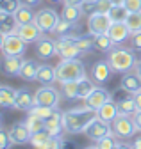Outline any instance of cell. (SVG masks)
I'll return each mask as SVG.
<instances>
[{"label":"cell","instance_id":"cell-33","mask_svg":"<svg viewBox=\"0 0 141 149\" xmlns=\"http://www.w3.org/2000/svg\"><path fill=\"white\" fill-rule=\"evenodd\" d=\"M95 82L91 80V78H87V77H84L82 80H79V94H77V100H86L87 96H90V92L95 89Z\"/></svg>","mask_w":141,"mask_h":149},{"label":"cell","instance_id":"cell-41","mask_svg":"<svg viewBox=\"0 0 141 149\" xmlns=\"http://www.w3.org/2000/svg\"><path fill=\"white\" fill-rule=\"evenodd\" d=\"M56 108H48V107H41V105H34L29 112H30V114H36V116H39L41 119H47L50 114H52V112H54Z\"/></svg>","mask_w":141,"mask_h":149},{"label":"cell","instance_id":"cell-26","mask_svg":"<svg viewBox=\"0 0 141 149\" xmlns=\"http://www.w3.org/2000/svg\"><path fill=\"white\" fill-rule=\"evenodd\" d=\"M38 69H39V62H38V61H34V59L23 61V66H22V69H20V77H22L25 82H32V80H36Z\"/></svg>","mask_w":141,"mask_h":149},{"label":"cell","instance_id":"cell-27","mask_svg":"<svg viewBox=\"0 0 141 149\" xmlns=\"http://www.w3.org/2000/svg\"><path fill=\"white\" fill-rule=\"evenodd\" d=\"M116 103H118V110H120V114L134 116L136 112H137V107H136V101H134L132 94H125L123 98H116Z\"/></svg>","mask_w":141,"mask_h":149},{"label":"cell","instance_id":"cell-13","mask_svg":"<svg viewBox=\"0 0 141 149\" xmlns=\"http://www.w3.org/2000/svg\"><path fill=\"white\" fill-rule=\"evenodd\" d=\"M111 73H113V68L109 66L107 61H97L90 69V77L97 85H102L111 78Z\"/></svg>","mask_w":141,"mask_h":149},{"label":"cell","instance_id":"cell-4","mask_svg":"<svg viewBox=\"0 0 141 149\" xmlns=\"http://www.w3.org/2000/svg\"><path fill=\"white\" fill-rule=\"evenodd\" d=\"M113 133L120 139V140H127V139H132L137 132V126L134 123V117L132 116H127V114H120L113 123Z\"/></svg>","mask_w":141,"mask_h":149},{"label":"cell","instance_id":"cell-50","mask_svg":"<svg viewBox=\"0 0 141 149\" xmlns=\"http://www.w3.org/2000/svg\"><path fill=\"white\" fill-rule=\"evenodd\" d=\"M132 147H136V149H141V135H139L137 139H134V142H132Z\"/></svg>","mask_w":141,"mask_h":149},{"label":"cell","instance_id":"cell-36","mask_svg":"<svg viewBox=\"0 0 141 149\" xmlns=\"http://www.w3.org/2000/svg\"><path fill=\"white\" fill-rule=\"evenodd\" d=\"M61 92H63V96H66L68 100H77V94H79V80L61 84Z\"/></svg>","mask_w":141,"mask_h":149},{"label":"cell","instance_id":"cell-6","mask_svg":"<svg viewBox=\"0 0 141 149\" xmlns=\"http://www.w3.org/2000/svg\"><path fill=\"white\" fill-rule=\"evenodd\" d=\"M61 94L63 92H57L52 85H41L36 92H34V100H36V105L48 107V108H57Z\"/></svg>","mask_w":141,"mask_h":149},{"label":"cell","instance_id":"cell-32","mask_svg":"<svg viewBox=\"0 0 141 149\" xmlns=\"http://www.w3.org/2000/svg\"><path fill=\"white\" fill-rule=\"evenodd\" d=\"M14 16H16V20H18V23H20V25H25V23L34 22V16H36V14L32 13V7H30V6L22 4V6L18 7V11L14 13Z\"/></svg>","mask_w":141,"mask_h":149},{"label":"cell","instance_id":"cell-9","mask_svg":"<svg viewBox=\"0 0 141 149\" xmlns=\"http://www.w3.org/2000/svg\"><path fill=\"white\" fill-rule=\"evenodd\" d=\"M84 133H86V137L90 139V140L98 142V140H102L104 137H107V135L113 133V126H111V123H107V121H104V119L97 117L90 126L86 128Z\"/></svg>","mask_w":141,"mask_h":149},{"label":"cell","instance_id":"cell-53","mask_svg":"<svg viewBox=\"0 0 141 149\" xmlns=\"http://www.w3.org/2000/svg\"><path fill=\"white\" fill-rule=\"evenodd\" d=\"M50 2H64V0H50Z\"/></svg>","mask_w":141,"mask_h":149},{"label":"cell","instance_id":"cell-49","mask_svg":"<svg viewBox=\"0 0 141 149\" xmlns=\"http://www.w3.org/2000/svg\"><path fill=\"white\" fill-rule=\"evenodd\" d=\"M23 4H27V6L34 7V6H39V4H41V0H23Z\"/></svg>","mask_w":141,"mask_h":149},{"label":"cell","instance_id":"cell-21","mask_svg":"<svg viewBox=\"0 0 141 149\" xmlns=\"http://www.w3.org/2000/svg\"><path fill=\"white\" fill-rule=\"evenodd\" d=\"M20 23L16 20L14 13H6V11H0V34H14L18 30Z\"/></svg>","mask_w":141,"mask_h":149},{"label":"cell","instance_id":"cell-48","mask_svg":"<svg viewBox=\"0 0 141 149\" xmlns=\"http://www.w3.org/2000/svg\"><path fill=\"white\" fill-rule=\"evenodd\" d=\"M132 98H134V101H136L137 110H141V91H139V92H136V94H132Z\"/></svg>","mask_w":141,"mask_h":149},{"label":"cell","instance_id":"cell-34","mask_svg":"<svg viewBox=\"0 0 141 149\" xmlns=\"http://www.w3.org/2000/svg\"><path fill=\"white\" fill-rule=\"evenodd\" d=\"M25 124H27V128L30 130V133H36V132L45 130V119H41V117L36 116V114H30V112H29V116H27V119H25Z\"/></svg>","mask_w":141,"mask_h":149},{"label":"cell","instance_id":"cell-22","mask_svg":"<svg viewBox=\"0 0 141 149\" xmlns=\"http://www.w3.org/2000/svg\"><path fill=\"white\" fill-rule=\"evenodd\" d=\"M84 14H93V13H109V9L113 7L111 0H86L80 6Z\"/></svg>","mask_w":141,"mask_h":149},{"label":"cell","instance_id":"cell-37","mask_svg":"<svg viewBox=\"0 0 141 149\" xmlns=\"http://www.w3.org/2000/svg\"><path fill=\"white\" fill-rule=\"evenodd\" d=\"M107 14L111 16L113 22H125L127 16H129V11H127L125 6H113Z\"/></svg>","mask_w":141,"mask_h":149},{"label":"cell","instance_id":"cell-7","mask_svg":"<svg viewBox=\"0 0 141 149\" xmlns=\"http://www.w3.org/2000/svg\"><path fill=\"white\" fill-rule=\"evenodd\" d=\"M25 46H27V43L16 32L14 34H4L2 41H0V48H2L4 55H23Z\"/></svg>","mask_w":141,"mask_h":149},{"label":"cell","instance_id":"cell-17","mask_svg":"<svg viewBox=\"0 0 141 149\" xmlns=\"http://www.w3.org/2000/svg\"><path fill=\"white\" fill-rule=\"evenodd\" d=\"M16 34H18L25 43H36L39 37L43 36L41 29H39L36 23H34V22L25 23V25H20V27H18V30H16Z\"/></svg>","mask_w":141,"mask_h":149},{"label":"cell","instance_id":"cell-44","mask_svg":"<svg viewBox=\"0 0 141 149\" xmlns=\"http://www.w3.org/2000/svg\"><path fill=\"white\" fill-rule=\"evenodd\" d=\"M57 147H64V140H63L61 135H52L50 140H48L47 149H57Z\"/></svg>","mask_w":141,"mask_h":149},{"label":"cell","instance_id":"cell-51","mask_svg":"<svg viewBox=\"0 0 141 149\" xmlns=\"http://www.w3.org/2000/svg\"><path fill=\"white\" fill-rule=\"evenodd\" d=\"M134 71L141 77V59H137V62H136V68H134Z\"/></svg>","mask_w":141,"mask_h":149},{"label":"cell","instance_id":"cell-39","mask_svg":"<svg viewBox=\"0 0 141 149\" xmlns=\"http://www.w3.org/2000/svg\"><path fill=\"white\" fill-rule=\"evenodd\" d=\"M125 23L129 25L130 32H137L141 30V11H136V13H129Z\"/></svg>","mask_w":141,"mask_h":149},{"label":"cell","instance_id":"cell-30","mask_svg":"<svg viewBox=\"0 0 141 149\" xmlns=\"http://www.w3.org/2000/svg\"><path fill=\"white\" fill-rule=\"evenodd\" d=\"M82 14H84V11H82L80 6H64V9L61 13V18L66 22H72V23H79Z\"/></svg>","mask_w":141,"mask_h":149},{"label":"cell","instance_id":"cell-12","mask_svg":"<svg viewBox=\"0 0 141 149\" xmlns=\"http://www.w3.org/2000/svg\"><path fill=\"white\" fill-rule=\"evenodd\" d=\"M56 46H57V55L61 59H75L79 55H82L73 41V37H57Z\"/></svg>","mask_w":141,"mask_h":149},{"label":"cell","instance_id":"cell-8","mask_svg":"<svg viewBox=\"0 0 141 149\" xmlns=\"http://www.w3.org/2000/svg\"><path fill=\"white\" fill-rule=\"evenodd\" d=\"M111 25H113V20L107 13H93L87 16V32L93 36L105 34Z\"/></svg>","mask_w":141,"mask_h":149},{"label":"cell","instance_id":"cell-47","mask_svg":"<svg viewBox=\"0 0 141 149\" xmlns=\"http://www.w3.org/2000/svg\"><path fill=\"white\" fill-rule=\"evenodd\" d=\"M86 0H64V6H82Z\"/></svg>","mask_w":141,"mask_h":149},{"label":"cell","instance_id":"cell-11","mask_svg":"<svg viewBox=\"0 0 141 149\" xmlns=\"http://www.w3.org/2000/svg\"><path fill=\"white\" fill-rule=\"evenodd\" d=\"M36 57L41 59V61H48L52 59L54 55H57V46H56V39H50V37H45L41 36L39 39L36 41Z\"/></svg>","mask_w":141,"mask_h":149},{"label":"cell","instance_id":"cell-29","mask_svg":"<svg viewBox=\"0 0 141 149\" xmlns=\"http://www.w3.org/2000/svg\"><path fill=\"white\" fill-rule=\"evenodd\" d=\"M14 101H16V91L9 85L0 87V107L11 108V107H14Z\"/></svg>","mask_w":141,"mask_h":149},{"label":"cell","instance_id":"cell-45","mask_svg":"<svg viewBox=\"0 0 141 149\" xmlns=\"http://www.w3.org/2000/svg\"><path fill=\"white\" fill-rule=\"evenodd\" d=\"M123 6L127 7L129 13H136V11H141V0H125Z\"/></svg>","mask_w":141,"mask_h":149},{"label":"cell","instance_id":"cell-2","mask_svg":"<svg viewBox=\"0 0 141 149\" xmlns=\"http://www.w3.org/2000/svg\"><path fill=\"white\" fill-rule=\"evenodd\" d=\"M107 62L113 68L114 73H129L136 68V53L132 48H123V46H114L107 53Z\"/></svg>","mask_w":141,"mask_h":149},{"label":"cell","instance_id":"cell-52","mask_svg":"<svg viewBox=\"0 0 141 149\" xmlns=\"http://www.w3.org/2000/svg\"><path fill=\"white\" fill-rule=\"evenodd\" d=\"M111 2H113V6H123L125 0H111Z\"/></svg>","mask_w":141,"mask_h":149},{"label":"cell","instance_id":"cell-16","mask_svg":"<svg viewBox=\"0 0 141 149\" xmlns=\"http://www.w3.org/2000/svg\"><path fill=\"white\" fill-rule=\"evenodd\" d=\"M9 137H11V140H13L14 144L23 146V144H30L32 133H30V130L27 128V124H25V121H23V123H16V124L11 126Z\"/></svg>","mask_w":141,"mask_h":149},{"label":"cell","instance_id":"cell-43","mask_svg":"<svg viewBox=\"0 0 141 149\" xmlns=\"http://www.w3.org/2000/svg\"><path fill=\"white\" fill-rule=\"evenodd\" d=\"M130 48L134 52H141V30L130 34Z\"/></svg>","mask_w":141,"mask_h":149},{"label":"cell","instance_id":"cell-40","mask_svg":"<svg viewBox=\"0 0 141 149\" xmlns=\"http://www.w3.org/2000/svg\"><path fill=\"white\" fill-rule=\"evenodd\" d=\"M22 4H23L22 0H0V11H6V13H16Z\"/></svg>","mask_w":141,"mask_h":149},{"label":"cell","instance_id":"cell-31","mask_svg":"<svg viewBox=\"0 0 141 149\" xmlns=\"http://www.w3.org/2000/svg\"><path fill=\"white\" fill-rule=\"evenodd\" d=\"M114 46H116V45L113 43V39L107 36V32H105V34H98V36H95V50L104 52V53H109Z\"/></svg>","mask_w":141,"mask_h":149},{"label":"cell","instance_id":"cell-42","mask_svg":"<svg viewBox=\"0 0 141 149\" xmlns=\"http://www.w3.org/2000/svg\"><path fill=\"white\" fill-rule=\"evenodd\" d=\"M13 146H14V142L11 140L9 132H6V130H0V147H2V149H9V147H13Z\"/></svg>","mask_w":141,"mask_h":149},{"label":"cell","instance_id":"cell-10","mask_svg":"<svg viewBox=\"0 0 141 149\" xmlns=\"http://www.w3.org/2000/svg\"><path fill=\"white\" fill-rule=\"evenodd\" d=\"M111 100H114V98H113V94H111L107 89H104L102 85H95V89L90 92V96L84 100V105L90 107V108L98 110L102 105H105V103L111 101Z\"/></svg>","mask_w":141,"mask_h":149},{"label":"cell","instance_id":"cell-18","mask_svg":"<svg viewBox=\"0 0 141 149\" xmlns=\"http://www.w3.org/2000/svg\"><path fill=\"white\" fill-rule=\"evenodd\" d=\"M34 105H36V100H34V94L27 89V87H22L16 91V101H14V108L18 110H25L29 112Z\"/></svg>","mask_w":141,"mask_h":149},{"label":"cell","instance_id":"cell-28","mask_svg":"<svg viewBox=\"0 0 141 149\" xmlns=\"http://www.w3.org/2000/svg\"><path fill=\"white\" fill-rule=\"evenodd\" d=\"M73 41L77 45V48L80 50V53H87L95 50V36L93 34H79L77 37H73Z\"/></svg>","mask_w":141,"mask_h":149},{"label":"cell","instance_id":"cell-1","mask_svg":"<svg viewBox=\"0 0 141 149\" xmlns=\"http://www.w3.org/2000/svg\"><path fill=\"white\" fill-rule=\"evenodd\" d=\"M98 117L97 110L86 107L84 108H72V110H66L63 114V123H64V132L77 135V133H84L86 128L90 126L95 119Z\"/></svg>","mask_w":141,"mask_h":149},{"label":"cell","instance_id":"cell-23","mask_svg":"<svg viewBox=\"0 0 141 149\" xmlns=\"http://www.w3.org/2000/svg\"><path fill=\"white\" fill-rule=\"evenodd\" d=\"M56 80H57L56 66L39 64V69H38V74H36V82H39L41 85H52Z\"/></svg>","mask_w":141,"mask_h":149},{"label":"cell","instance_id":"cell-46","mask_svg":"<svg viewBox=\"0 0 141 149\" xmlns=\"http://www.w3.org/2000/svg\"><path fill=\"white\" fill-rule=\"evenodd\" d=\"M132 117H134V123H136V126H137V132H141V110H137Z\"/></svg>","mask_w":141,"mask_h":149},{"label":"cell","instance_id":"cell-35","mask_svg":"<svg viewBox=\"0 0 141 149\" xmlns=\"http://www.w3.org/2000/svg\"><path fill=\"white\" fill-rule=\"evenodd\" d=\"M50 137H52L50 132H47V130H41V132L32 133V137H30V144H32L34 147H47Z\"/></svg>","mask_w":141,"mask_h":149},{"label":"cell","instance_id":"cell-38","mask_svg":"<svg viewBox=\"0 0 141 149\" xmlns=\"http://www.w3.org/2000/svg\"><path fill=\"white\" fill-rule=\"evenodd\" d=\"M116 139H118V137H116L114 133H111V135H107V137H104L102 140H98V142H97V147H100V149H114V147H121L123 144H120Z\"/></svg>","mask_w":141,"mask_h":149},{"label":"cell","instance_id":"cell-24","mask_svg":"<svg viewBox=\"0 0 141 149\" xmlns=\"http://www.w3.org/2000/svg\"><path fill=\"white\" fill-rule=\"evenodd\" d=\"M45 130L50 132L52 135H61L64 132V123H63V114L54 110L52 114L45 119Z\"/></svg>","mask_w":141,"mask_h":149},{"label":"cell","instance_id":"cell-3","mask_svg":"<svg viewBox=\"0 0 141 149\" xmlns=\"http://www.w3.org/2000/svg\"><path fill=\"white\" fill-rule=\"evenodd\" d=\"M56 71H57V82L59 84L82 80L86 77L84 62L79 61V57H75V59H61V62L56 66Z\"/></svg>","mask_w":141,"mask_h":149},{"label":"cell","instance_id":"cell-25","mask_svg":"<svg viewBox=\"0 0 141 149\" xmlns=\"http://www.w3.org/2000/svg\"><path fill=\"white\" fill-rule=\"evenodd\" d=\"M97 114H98L100 119L107 121V123H113V121L120 116V110H118V103H116V100H111V101H107L105 105H102V107L97 110Z\"/></svg>","mask_w":141,"mask_h":149},{"label":"cell","instance_id":"cell-14","mask_svg":"<svg viewBox=\"0 0 141 149\" xmlns=\"http://www.w3.org/2000/svg\"><path fill=\"white\" fill-rule=\"evenodd\" d=\"M130 29L125 22H113V25L109 27L107 30V36L113 39L114 45H121V43H125L129 37H130Z\"/></svg>","mask_w":141,"mask_h":149},{"label":"cell","instance_id":"cell-5","mask_svg":"<svg viewBox=\"0 0 141 149\" xmlns=\"http://www.w3.org/2000/svg\"><path fill=\"white\" fill-rule=\"evenodd\" d=\"M61 16L57 14V11L50 9V7H45L41 11L36 13V16H34V23H36L43 34H52L56 29V25L59 23Z\"/></svg>","mask_w":141,"mask_h":149},{"label":"cell","instance_id":"cell-20","mask_svg":"<svg viewBox=\"0 0 141 149\" xmlns=\"http://www.w3.org/2000/svg\"><path fill=\"white\" fill-rule=\"evenodd\" d=\"M120 87H123L129 94H136V92L141 91V77L134 71H129V73H123V77L120 80Z\"/></svg>","mask_w":141,"mask_h":149},{"label":"cell","instance_id":"cell-15","mask_svg":"<svg viewBox=\"0 0 141 149\" xmlns=\"http://www.w3.org/2000/svg\"><path fill=\"white\" fill-rule=\"evenodd\" d=\"M23 55H4L2 59V71L7 77H20V69L23 66V61L22 59Z\"/></svg>","mask_w":141,"mask_h":149},{"label":"cell","instance_id":"cell-19","mask_svg":"<svg viewBox=\"0 0 141 149\" xmlns=\"http://www.w3.org/2000/svg\"><path fill=\"white\" fill-rule=\"evenodd\" d=\"M52 34L56 36V39H57V37H77V36L80 34V29H79L77 23L66 22V20H63V18H61Z\"/></svg>","mask_w":141,"mask_h":149}]
</instances>
